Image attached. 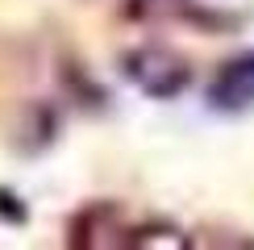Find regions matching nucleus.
Masks as SVG:
<instances>
[{
    "label": "nucleus",
    "mask_w": 254,
    "mask_h": 250,
    "mask_svg": "<svg viewBox=\"0 0 254 250\" xmlns=\"http://www.w3.org/2000/svg\"><path fill=\"white\" fill-rule=\"evenodd\" d=\"M25 217H29L25 200H17L8 188H0V221H8V225H25Z\"/></svg>",
    "instance_id": "nucleus-4"
},
{
    "label": "nucleus",
    "mask_w": 254,
    "mask_h": 250,
    "mask_svg": "<svg viewBox=\"0 0 254 250\" xmlns=\"http://www.w3.org/2000/svg\"><path fill=\"white\" fill-rule=\"evenodd\" d=\"M208 104L217 113H246L254 109V50L229 59L208 83Z\"/></svg>",
    "instance_id": "nucleus-2"
},
{
    "label": "nucleus",
    "mask_w": 254,
    "mask_h": 250,
    "mask_svg": "<svg viewBox=\"0 0 254 250\" xmlns=\"http://www.w3.org/2000/svg\"><path fill=\"white\" fill-rule=\"evenodd\" d=\"M121 71L150 100H175L192 88V62L167 46H137L129 55H121Z\"/></svg>",
    "instance_id": "nucleus-1"
},
{
    "label": "nucleus",
    "mask_w": 254,
    "mask_h": 250,
    "mask_svg": "<svg viewBox=\"0 0 254 250\" xmlns=\"http://www.w3.org/2000/svg\"><path fill=\"white\" fill-rule=\"evenodd\" d=\"M125 17L142 21V25H217V17L200 0H125Z\"/></svg>",
    "instance_id": "nucleus-3"
}]
</instances>
